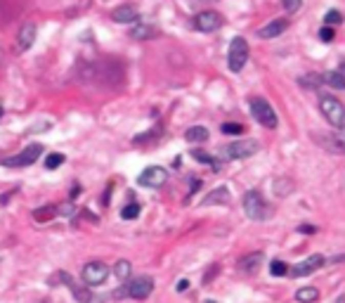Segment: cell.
<instances>
[{
  "label": "cell",
  "mask_w": 345,
  "mask_h": 303,
  "mask_svg": "<svg viewBox=\"0 0 345 303\" xmlns=\"http://www.w3.org/2000/svg\"><path fill=\"white\" fill-rule=\"evenodd\" d=\"M244 213H246L251 220H267V218L272 216V209L258 190H248L246 194H244Z\"/></svg>",
  "instance_id": "cell-1"
},
{
  "label": "cell",
  "mask_w": 345,
  "mask_h": 303,
  "mask_svg": "<svg viewBox=\"0 0 345 303\" xmlns=\"http://www.w3.org/2000/svg\"><path fill=\"white\" fill-rule=\"evenodd\" d=\"M319 112L324 114V118H327L333 128L345 130V107H343L340 99L331 97V95H321L319 97Z\"/></svg>",
  "instance_id": "cell-2"
},
{
  "label": "cell",
  "mask_w": 345,
  "mask_h": 303,
  "mask_svg": "<svg viewBox=\"0 0 345 303\" xmlns=\"http://www.w3.org/2000/svg\"><path fill=\"white\" fill-rule=\"evenodd\" d=\"M260 143L255 137H248V140H239V143H232L227 147L220 149V156L227 161H234V159H248V156L258 154Z\"/></svg>",
  "instance_id": "cell-3"
},
{
  "label": "cell",
  "mask_w": 345,
  "mask_h": 303,
  "mask_svg": "<svg viewBox=\"0 0 345 303\" xmlns=\"http://www.w3.org/2000/svg\"><path fill=\"white\" fill-rule=\"evenodd\" d=\"M248 62V43L246 38L236 36L232 43H229V52H227V67L229 71H234V74H239L241 69H244V64Z\"/></svg>",
  "instance_id": "cell-4"
},
{
  "label": "cell",
  "mask_w": 345,
  "mask_h": 303,
  "mask_svg": "<svg viewBox=\"0 0 345 303\" xmlns=\"http://www.w3.org/2000/svg\"><path fill=\"white\" fill-rule=\"evenodd\" d=\"M251 114L255 116V121L258 124H263L265 128H277V114H274V109H272V105L267 102V99L263 97H253L251 99Z\"/></svg>",
  "instance_id": "cell-5"
},
{
  "label": "cell",
  "mask_w": 345,
  "mask_h": 303,
  "mask_svg": "<svg viewBox=\"0 0 345 303\" xmlns=\"http://www.w3.org/2000/svg\"><path fill=\"white\" fill-rule=\"evenodd\" d=\"M40 152H43L40 145H29V147L21 149L19 154L5 156V159H3V166H7V168H26V166H31V164H36L38 156H40Z\"/></svg>",
  "instance_id": "cell-6"
},
{
  "label": "cell",
  "mask_w": 345,
  "mask_h": 303,
  "mask_svg": "<svg viewBox=\"0 0 345 303\" xmlns=\"http://www.w3.org/2000/svg\"><path fill=\"white\" fill-rule=\"evenodd\" d=\"M168 183V171L163 166H149L144 168L137 178V185L140 187H149V190H159Z\"/></svg>",
  "instance_id": "cell-7"
},
{
  "label": "cell",
  "mask_w": 345,
  "mask_h": 303,
  "mask_svg": "<svg viewBox=\"0 0 345 303\" xmlns=\"http://www.w3.org/2000/svg\"><path fill=\"white\" fill-rule=\"evenodd\" d=\"M125 287H128L130 298H135V301H147V298L152 296V291H154V279L149 277V275H142V277L130 279Z\"/></svg>",
  "instance_id": "cell-8"
},
{
  "label": "cell",
  "mask_w": 345,
  "mask_h": 303,
  "mask_svg": "<svg viewBox=\"0 0 345 303\" xmlns=\"http://www.w3.org/2000/svg\"><path fill=\"white\" fill-rule=\"evenodd\" d=\"M80 277H83V282H85L88 287L102 285V282L109 277V268H106V263H102V260H90V263L83 268Z\"/></svg>",
  "instance_id": "cell-9"
},
{
  "label": "cell",
  "mask_w": 345,
  "mask_h": 303,
  "mask_svg": "<svg viewBox=\"0 0 345 303\" xmlns=\"http://www.w3.org/2000/svg\"><path fill=\"white\" fill-rule=\"evenodd\" d=\"M225 24V19H222L220 12H213V10H206V12H199L194 17V29L201 33H213L218 31L220 26Z\"/></svg>",
  "instance_id": "cell-10"
},
{
  "label": "cell",
  "mask_w": 345,
  "mask_h": 303,
  "mask_svg": "<svg viewBox=\"0 0 345 303\" xmlns=\"http://www.w3.org/2000/svg\"><path fill=\"white\" fill-rule=\"evenodd\" d=\"M327 263V258L321 254H312L310 258H305V260H300V263H296V266L291 268V277H308V275H312L314 270H319L321 266Z\"/></svg>",
  "instance_id": "cell-11"
},
{
  "label": "cell",
  "mask_w": 345,
  "mask_h": 303,
  "mask_svg": "<svg viewBox=\"0 0 345 303\" xmlns=\"http://www.w3.org/2000/svg\"><path fill=\"white\" fill-rule=\"evenodd\" d=\"M286 29H289V19H272V22H267L263 29H258V38L270 41V38L282 36Z\"/></svg>",
  "instance_id": "cell-12"
},
{
  "label": "cell",
  "mask_w": 345,
  "mask_h": 303,
  "mask_svg": "<svg viewBox=\"0 0 345 303\" xmlns=\"http://www.w3.org/2000/svg\"><path fill=\"white\" fill-rule=\"evenodd\" d=\"M229 199H232V192L225 185H220V187H215V190H210L201 204L204 206H225V204H229Z\"/></svg>",
  "instance_id": "cell-13"
},
{
  "label": "cell",
  "mask_w": 345,
  "mask_h": 303,
  "mask_svg": "<svg viewBox=\"0 0 345 303\" xmlns=\"http://www.w3.org/2000/svg\"><path fill=\"white\" fill-rule=\"evenodd\" d=\"M69 289H71V294H74V298L78 303H102V298H99L95 291L88 289V287H80V285H76V282H71Z\"/></svg>",
  "instance_id": "cell-14"
},
{
  "label": "cell",
  "mask_w": 345,
  "mask_h": 303,
  "mask_svg": "<svg viewBox=\"0 0 345 303\" xmlns=\"http://www.w3.org/2000/svg\"><path fill=\"white\" fill-rule=\"evenodd\" d=\"M137 17L140 14H137V10L133 5H121L111 12V19L118 22V24H133V22H137Z\"/></svg>",
  "instance_id": "cell-15"
},
{
  "label": "cell",
  "mask_w": 345,
  "mask_h": 303,
  "mask_svg": "<svg viewBox=\"0 0 345 303\" xmlns=\"http://www.w3.org/2000/svg\"><path fill=\"white\" fill-rule=\"evenodd\" d=\"M265 263V256L260 254V251H255V254H248L244 256V258L239 260V266L244 272H248V275H253V272H258V268Z\"/></svg>",
  "instance_id": "cell-16"
},
{
  "label": "cell",
  "mask_w": 345,
  "mask_h": 303,
  "mask_svg": "<svg viewBox=\"0 0 345 303\" xmlns=\"http://www.w3.org/2000/svg\"><path fill=\"white\" fill-rule=\"evenodd\" d=\"M33 41H36V26H33V24H24L21 29H19L17 45L21 50H29L33 45Z\"/></svg>",
  "instance_id": "cell-17"
},
{
  "label": "cell",
  "mask_w": 345,
  "mask_h": 303,
  "mask_svg": "<svg viewBox=\"0 0 345 303\" xmlns=\"http://www.w3.org/2000/svg\"><path fill=\"white\" fill-rule=\"evenodd\" d=\"M159 36V29L156 26H149V24H137L130 33V38H137V41H149V38Z\"/></svg>",
  "instance_id": "cell-18"
},
{
  "label": "cell",
  "mask_w": 345,
  "mask_h": 303,
  "mask_svg": "<svg viewBox=\"0 0 345 303\" xmlns=\"http://www.w3.org/2000/svg\"><path fill=\"white\" fill-rule=\"evenodd\" d=\"M321 80L327 83V86L336 88V90H345V76L340 71H324L321 74Z\"/></svg>",
  "instance_id": "cell-19"
},
{
  "label": "cell",
  "mask_w": 345,
  "mask_h": 303,
  "mask_svg": "<svg viewBox=\"0 0 345 303\" xmlns=\"http://www.w3.org/2000/svg\"><path fill=\"white\" fill-rule=\"evenodd\" d=\"M185 137L189 143H206V140H208V128H206V126H191L185 133Z\"/></svg>",
  "instance_id": "cell-20"
},
{
  "label": "cell",
  "mask_w": 345,
  "mask_h": 303,
  "mask_svg": "<svg viewBox=\"0 0 345 303\" xmlns=\"http://www.w3.org/2000/svg\"><path fill=\"white\" fill-rule=\"evenodd\" d=\"M191 156H194L197 161H201V164H208V166H213V171H215V173H220V161H218L213 154H206L204 149H194V152H191Z\"/></svg>",
  "instance_id": "cell-21"
},
{
  "label": "cell",
  "mask_w": 345,
  "mask_h": 303,
  "mask_svg": "<svg viewBox=\"0 0 345 303\" xmlns=\"http://www.w3.org/2000/svg\"><path fill=\"white\" fill-rule=\"evenodd\" d=\"M130 272H133V266H130V260H116V266H114V275H116V279H121V282H128L130 279Z\"/></svg>",
  "instance_id": "cell-22"
},
{
  "label": "cell",
  "mask_w": 345,
  "mask_h": 303,
  "mask_svg": "<svg viewBox=\"0 0 345 303\" xmlns=\"http://www.w3.org/2000/svg\"><path fill=\"white\" fill-rule=\"evenodd\" d=\"M296 298H298V303H314L319 298V291L314 289V287H300L296 291Z\"/></svg>",
  "instance_id": "cell-23"
},
{
  "label": "cell",
  "mask_w": 345,
  "mask_h": 303,
  "mask_svg": "<svg viewBox=\"0 0 345 303\" xmlns=\"http://www.w3.org/2000/svg\"><path fill=\"white\" fill-rule=\"evenodd\" d=\"M327 147L336 154H345V133H336L333 137L327 140Z\"/></svg>",
  "instance_id": "cell-24"
},
{
  "label": "cell",
  "mask_w": 345,
  "mask_h": 303,
  "mask_svg": "<svg viewBox=\"0 0 345 303\" xmlns=\"http://www.w3.org/2000/svg\"><path fill=\"white\" fill-rule=\"evenodd\" d=\"M52 216H57V206H40L33 211V220H38V223H45Z\"/></svg>",
  "instance_id": "cell-25"
},
{
  "label": "cell",
  "mask_w": 345,
  "mask_h": 303,
  "mask_svg": "<svg viewBox=\"0 0 345 303\" xmlns=\"http://www.w3.org/2000/svg\"><path fill=\"white\" fill-rule=\"evenodd\" d=\"M270 272L274 275V277H284V275H289L291 272V268L284 263V260H279V258H274L270 263Z\"/></svg>",
  "instance_id": "cell-26"
},
{
  "label": "cell",
  "mask_w": 345,
  "mask_h": 303,
  "mask_svg": "<svg viewBox=\"0 0 345 303\" xmlns=\"http://www.w3.org/2000/svg\"><path fill=\"white\" fill-rule=\"evenodd\" d=\"M321 83H324V80H321V74H308V76H303L300 78V86L310 88V90H317Z\"/></svg>",
  "instance_id": "cell-27"
},
{
  "label": "cell",
  "mask_w": 345,
  "mask_h": 303,
  "mask_svg": "<svg viewBox=\"0 0 345 303\" xmlns=\"http://www.w3.org/2000/svg\"><path fill=\"white\" fill-rule=\"evenodd\" d=\"M59 282H62L64 287H69V285H71V282H74V277H71L69 272L59 270V272H55V275L50 277V287H57V285H59Z\"/></svg>",
  "instance_id": "cell-28"
},
{
  "label": "cell",
  "mask_w": 345,
  "mask_h": 303,
  "mask_svg": "<svg viewBox=\"0 0 345 303\" xmlns=\"http://www.w3.org/2000/svg\"><path fill=\"white\" fill-rule=\"evenodd\" d=\"M137 216H140V204H128L121 211V218H123V220H135Z\"/></svg>",
  "instance_id": "cell-29"
},
{
  "label": "cell",
  "mask_w": 345,
  "mask_h": 303,
  "mask_svg": "<svg viewBox=\"0 0 345 303\" xmlns=\"http://www.w3.org/2000/svg\"><path fill=\"white\" fill-rule=\"evenodd\" d=\"M76 213V206L74 201H64V204L57 206V216H62V218H71Z\"/></svg>",
  "instance_id": "cell-30"
},
{
  "label": "cell",
  "mask_w": 345,
  "mask_h": 303,
  "mask_svg": "<svg viewBox=\"0 0 345 303\" xmlns=\"http://www.w3.org/2000/svg\"><path fill=\"white\" fill-rule=\"evenodd\" d=\"M62 164H64V154H48V159H45V168H48V171L62 166Z\"/></svg>",
  "instance_id": "cell-31"
},
{
  "label": "cell",
  "mask_w": 345,
  "mask_h": 303,
  "mask_svg": "<svg viewBox=\"0 0 345 303\" xmlns=\"http://www.w3.org/2000/svg\"><path fill=\"white\" fill-rule=\"evenodd\" d=\"M343 22V14L338 12V10H329L327 17H324V24L327 26H333V24H340Z\"/></svg>",
  "instance_id": "cell-32"
},
{
  "label": "cell",
  "mask_w": 345,
  "mask_h": 303,
  "mask_svg": "<svg viewBox=\"0 0 345 303\" xmlns=\"http://www.w3.org/2000/svg\"><path fill=\"white\" fill-rule=\"evenodd\" d=\"M220 130L225 135H239V133H244V126L241 124H222Z\"/></svg>",
  "instance_id": "cell-33"
},
{
  "label": "cell",
  "mask_w": 345,
  "mask_h": 303,
  "mask_svg": "<svg viewBox=\"0 0 345 303\" xmlns=\"http://www.w3.org/2000/svg\"><path fill=\"white\" fill-rule=\"evenodd\" d=\"M303 0H282V7L286 10V14H293L296 10H300Z\"/></svg>",
  "instance_id": "cell-34"
},
{
  "label": "cell",
  "mask_w": 345,
  "mask_h": 303,
  "mask_svg": "<svg viewBox=\"0 0 345 303\" xmlns=\"http://www.w3.org/2000/svg\"><path fill=\"white\" fill-rule=\"evenodd\" d=\"M333 38H336V33H333L331 26H321V31H319V41H321V43H331Z\"/></svg>",
  "instance_id": "cell-35"
},
{
  "label": "cell",
  "mask_w": 345,
  "mask_h": 303,
  "mask_svg": "<svg viewBox=\"0 0 345 303\" xmlns=\"http://www.w3.org/2000/svg\"><path fill=\"white\" fill-rule=\"evenodd\" d=\"M152 137H156V130H147L144 135L133 137V143H135V145H142V143H147V140H152Z\"/></svg>",
  "instance_id": "cell-36"
},
{
  "label": "cell",
  "mask_w": 345,
  "mask_h": 303,
  "mask_svg": "<svg viewBox=\"0 0 345 303\" xmlns=\"http://www.w3.org/2000/svg\"><path fill=\"white\" fill-rule=\"evenodd\" d=\"M298 232H303V235H305V232H308V235H312V232H317V228H314V225H300V228H298Z\"/></svg>",
  "instance_id": "cell-37"
},
{
  "label": "cell",
  "mask_w": 345,
  "mask_h": 303,
  "mask_svg": "<svg viewBox=\"0 0 345 303\" xmlns=\"http://www.w3.org/2000/svg\"><path fill=\"white\" fill-rule=\"evenodd\" d=\"M189 289V279H180L178 282V291H187Z\"/></svg>",
  "instance_id": "cell-38"
},
{
  "label": "cell",
  "mask_w": 345,
  "mask_h": 303,
  "mask_svg": "<svg viewBox=\"0 0 345 303\" xmlns=\"http://www.w3.org/2000/svg\"><path fill=\"white\" fill-rule=\"evenodd\" d=\"M338 71H340V74L345 76V62H340V69H338Z\"/></svg>",
  "instance_id": "cell-39"
},
{
  "label": "cell",
  "mask_w": 345,
  "mask_h": 303,
  "mask_svg": "<svg viewBox=\"0 0 345 303\" xmlns=\"http://www.w3.org/2000/svg\"><path fill=\"white\" fill-rule=\"evenodd\" d=\"M0 116H3V107H0Z\"/></svg>",
  "instance_id": "cell-40"
},
{
  "label": "cell",
  "mask_w": 345,
  "mask_h": 303,
  "mask_svg": "<svg viewBox=\"0 0 345 303\" xmlns=\"http://www.w3.org/2000/svg\"><path fill=\"white\" fill-rule=\"evenodd\" d=\"M206 303H215V301H206Z\"/></svg>",
  "instance_id": "cell-41"
}]
</instances>
